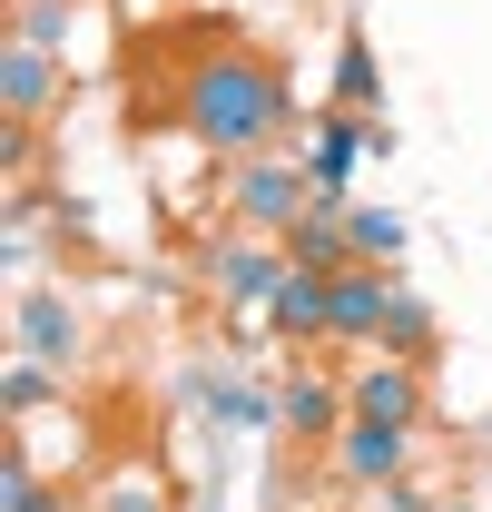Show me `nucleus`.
<instances>
[{"label": "nucleus", "mask_w": 492, "mask_h": 512, "mask_svg": "<svg viewBox=\"0 0 492 512\" xmlns=\"http://www.w3.org/2000/svg\"><path fill=\"white\" fill-rule=\"evenodd\" d=\"M0 394H10V414H30V404H40V394H50V365H20V375L0 384Z\"/></svg>", "instance_id": "obj_17"}, {"label": "nucleus", "mask_w": 492, "mask_h": 512, "mask_svg": "<svg viewBox=\"0 0 492 512\" xmlns=\"http://www.w3.org/2000/svg\"><path fill=\"white\" fill-rule=\"evenodd\" d=\"M266 325H276V335H296V345H335V276H306V266H296V276L276 286Z\"/></svg>", "instance_id": "obj_9"}, {"label": "nucleus", "mask_w": 492, "mask_h": 512, "mask_svg": "<svg viewBox=\"0 0 492 512\" xmlns=\"http://www.w3.org/2000/svg\"><path fill=\"white\" fill-rule=\"evenodd\" d=\"M345 394H355V414L365 424H424V365H404V355H374V365H355L345 375Z\"/></svg>", "instance_id": "obj_4"}, {"label": "nucleus", "mask_w": 492, "mask_h": 512, "mask_svg": "<svg viewBox=\"0 0 492 512\" xmlns=\"http://www.w3.org/2000/svg\"><path fill=\"white\" fill-rule=\"evenodd\" d=\"M207 276H217V296H227V306L246 316V306H276V286L296 276V256H286V247H266V237H227Z\"/></svg>", "instance_id": "obj_5"}, {"label": "nucleus", "mask_w": 492, "mask_h": 512, "mask_svg": "<svg viewBox=\"0 0 492 512\" xmlns=\"http://www.w3.org/2000/svg\"><path fill=\"white\" fill-rule=\"evenodd\" d=\"M276 247L296 256L306 276H345V266H355V237H345V197H315V207L296 217V227H286V237H276Z\"/></svg>", "instance_id": "obj_8"}, {"label": "nucleus", "mask_w": 492, "mask_h": 512, "mask_svg": "<svg viewBox=\"0 0 492 512\" xmlns=\"http://www.w3.org/2000/svg\"><path fill=\"white\" fill-rule=\"evenodd\" d=\"M109 512H158V493H119V503H109Z\"/></svg>", "instance_id": "obj_18"}, {"label": "nucleus", "mask_w": 492, "mask_h": 512, "mask_svg": "<svg viewBox=\"0 0 492 512\" xmlns=\"http://www.w3.org/2000/svg\"><path fill=\"white\" fill-rule=\"evenodd\" d=\"M325 463H335V483H374V493H384V483H404L414 434H404V424H365V414H355V424L325 444Z\"/></svg>", "instance_id": "obj_3"}, {"label": "nucleus", "mask_w": 492, "mask_h": 512, "mask_svg": "<svg viewBox=\"0 0 492 512\" xmlns=\"http://www.w3.org/2000/svg\"><path fill=\"white\" fill-rule=\"evenodd\" d=\"M433 335H443V325H433V306L414 296V286H394V316H384V355L424 365V355H433Z\"/></svg>", "instance_id": "obj_13"}, {"label": "nucleus", "mask_w": 492, "mask_h": 512, "mask_svg": "<svg viewBox=\"0 0 492 512\" xmlns=\"http://www.w3.org/2000/svg\"><path fill=\"white\" fill-rule=\"evenodd\" d=\"M50 89H60V69H50V50L40 40H10V60H0V109L30 128L40 109H50Z\"/></svg>", "instance_id": "obj_11"}, {"label": "nucleus", "mask_w": 492, "mask_h": 512, "mask_svg": "<svg viewBox=\"0 0 492 512\" xmlns=\"http://www.w3.org/2000/svg\"><path fill=\"white\" fill-rule=\"evenodd\" d=\"M374 148V128H355V119H325L315 128V148H306V178H315V197H345V178H355V158Z\"/></svg>", "instance_id": "obj_12"}, {"label": "nucleus", "mask_w": 492, "mask_h": 512, "mask_svg": "<svg viewBox=\"0 0 492 512\" xmlns=\"http://www.w3.org/2000/svg\"><path fill=\"white\" fill-rule=\"evenodd\" d=\"M276 424H286V434H306V444H335V434L355 424V394H345L335 375H296L286 394H276Z\"/></svg>", "instance_id": "obj_6"}, {"label": "nucleus", "mask_w": 492, "mask_h": 512, "mask_svg": "<svg viewBox=\"0 0 492 512\" xmlns=\"http://www.w3.org/2000/svg\"><path fill=\"white\" fill-rule=\"evenodd\" d=\"M178 119L217 158H266V138L286 128V79H276V60H256V50H207L178 79Z\"/></svg>", "instance_id": "obj_1"}, {"label": "nucleus", "mask_w": 492, "mask_h": 512, "mask_svg": "<svg viewBox=\"0 0 492 512\" xmlns=\"http://www.w3.org/2000/svg\"><path fill=\"white\" fill-rule=\"evenodd\" d=\"M374 89H384V79H374V50L345 40V50H335V99H345V109H374Z\"/></svg>", "instance_id": "obj_15"}, {"label": "nucleus", "mask_w": 492, "mask_h": 512, "mask_svg": "<svg viewBox=\"0 0 492 512\" xmlns=\"http://www.w3.org/2000/svg\"><path fill=\"white\" fill-rule=\"evenodd\" d=\"M394 266H345L335 276V335H355V345H384V316H394Z\"/></svg>", "instance_id": "obj_7"}, {"label": "nucleus", "mask_w": 492, "mask_h": 512, "mask_svg": "<svg viewBox=\"0 0 492 512\" xmlns=\"http://www.w3.org/2000/svg\"><path fill=\"white\" fill-rule=\"evenodd\" d=\"M306 207H315L306 158H237V217L256 227V237H286Z\"/></svg>", "instance_id": "obj_2"}, {"label": "nucleus", "mask_w": 492, "mask_h": 512, "mask_svg": "<svg viewBox=\"0 0 492 512\" xmlns=\"http://www.w3.org/2000/svg\"><path fill=\"white\" fill-rule=\"evenodd\" d=\"M20 355H30V365H69V355H79V316H69V296H50V286L20 296Z\"/></svg>", "instance_id": "obj_10"}, {"label": "nucleus", "mask_w": 492, "mask_h": 512, "mask_svg": "<svg viewBox=\"0 0 492 512\" xmlns=\"http://www.w3.org/2000/svg\"><path fill=\"white\" fill-rule=\"evenodd\" d=\"M345 237H355V266H394L404 256V217L394 207H345Z\"/></svg>", "instance_id": "obj_14"}, {"label": "nucleus", "mask_w": 492, "mask_h": 512, "mask_svg": "<svg viewBox=\"0 0 492 512\" xmlns=\"http://www.w3.org/2000/svg\"><path fill=\"white\" fill-rule=\"evenodd\" d=\"M0 493H10V512H60V493H50V483H40V473L20 463V453H10V473H0Z\"/></svg>", "instance_id": "obj_16"}]
</instances>
